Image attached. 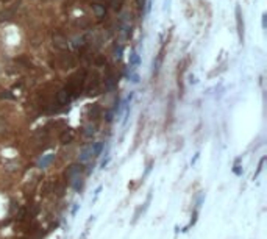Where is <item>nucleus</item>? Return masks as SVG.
Segmentation results:
<instances>
[{"instance_id": "nucleus-18", "label": "nucleus", "mask_w": 267, "mask_h": 239, "mask_svg": "<svg viewBox=\"0 0 267 239\" xmlns=\"http://www.w3.org/2000/svg\"><path fill=\"white\" fill-rule=\"evenodd\" d=\"M265 27H267V14L264 13V14H262V28H264V30H265Z\"/></svg>"}, {"instance_id": "nucleus-13", "label": "nucleus", "mask_w": 267, "mask_h": 239, "mask_svg": "<svg viewBox=\"0 0 267 239\" xmlns=\"http://www.w3.org/2000/svg\"><path fill=\"white\" fill-rule=\"evenodd\" d=\"M264 161H265V158H262L261 161H259V166H258V170H256V173H255V178L259 175V172H261V169H262V164H264Z\"/></svg>"}, {"instance_id": "nucleus-9", "label": "nucleus", "mask_w": 267, "mask_h": 239, "mask_svg": "<svg viewBox=\"0 0 267 239\" xmlns=\"http://www.w3.org/2000/svg\"><path fill=\"white\" fill-rule=\"evenodd\" d=\"M130 64L133 67H137L141 64V58H139V55H137L136 52H133L131 55H130Z\"/></svg>"}, {"instance_id": "nucleus-17", "label": "nucleus", "mask_w": 267, "mask_h": 239, "mask_svg": "<svg viewBox=\"0 0 267 239\" xmlns=\"http://www.w3.org/2000/svg\"><path fill=\"white\" fill-rule=\"evenodd\" d=\"M144 5H145V0H137V8L142 11L144 10Z\"/></svg>"}, {"instance_id": "nucleus-19", "label": "nucleus", "mask_w": 267, "mask_h": 239, "mask_svg": "<svg viewBox=\"0 0 267 239\" xmlns=\"http://www.w3.org/2000/svg\"><path fill=\"white\" fill-rule=\"evenodd\" d=\"M197 160H198V153H197V155H195V156H194V160H192V164H194V163H195V161H197Z\"/></svg>"}, {"instance_id": "nucleus-14", "label": "nucleus", "mask_w": 267, "mask_h": 239, "mask_svg": "<svg viewBox=\"0 0 267 239\" xmlns=\"http://www.w3.org/2000/svg\"><path fill=\"white\" fill-rule=\"evenodd\" d=\"M24 217H25V208H21V209H19V213H17V219L22 220Z\"/></svg>"}, {"instance_id": "nucleus-20", "label": "nucleus", "mask_w": 267, "mask_h": 239, "mask_svg": "<svg viewBox=\"0 0 267 239\" xmlns=\"http://www.w3.org/2000/svg\"><path fill=\"white\" fill-rule=\"evenodd\" d=\"M11 0H0V3H10Z\"/></svg>"}, {"instance_id": "nucleus-5", "label": "nucleus", "mask_w": 267, "mask_h": 239, "mask_svg": "<svg viewBox=\"0 0 267 239\" xmlns=\"http://www.w3.org/2000/svg\"><path fill=\"white\" fill-rule=\"evenodd\" d=\"M73 137H75V133H73L72 130H66V131L61 133L60 141H61V144H69V142L73 141Z\"/></svg>"}, {"instance_id": "nucleus-8", "label": "nucleus", "mask_w": 267, "mask_h": 239, "mask_svg": "<svg viewBox=\"0 0 267 239\" xmlns=\"http://www.w3.org/2000/svg\"><path fill=\"white\" fill-rule=\"evenodd\" d=\"M83 134L88 136V137L95 134V125L94 124H86L85 127H83Z\"/></svg>"}, {"instance_id": "nucleus-3", "label": "nucleus", "mask_w": 267, "mask_h": 239, "mask_svg": "<svg viewBox=\"0 0 267 239\" xmlns=\"http://www.w3.org/2000/svg\"><path fill=\"white\" fill-rule=\"evenodd\" d=\"M81 170H83V167L80 166V164H72V166H69L67 170H66V177L69 180H73L75 177H80Z\"/></svg>"}, {"instance_id": "nucleus-1", "label": "nucleus", "mask_w": 267, "mask_h": 239, "mask_svg": "<svg viewBox=\"0 0 267 239\" xmlns=\"http://www.w3.org/2000/svg\"><path fill=\"white\" fill-rule=\"evenodd\" d=\"M52 44L53 47H56L58 50H67L69 49V41L64 34L61 33H55L53 38H52Z\"/></svg>"}, {"instance_id": "nucleus-2", "label": "nucleus", "mask_w": 267, "mask_h": 239, "mask_svg": "<svg viewBox=\"0 0 267 239\" xmlns=\"http://www.w3.org/2000/svg\"><path fill=\"white\" fill-rule=\"evenodd\" d=\"M236 28H237V36H239V42L244 44V21H242V13H241V6H236Z\"/></svg>"}, {"instance_id": "nucleus-15", "label": "nucleus", "mask_w": 267, "mask_h": 239, "mask_svg": "<svg viewBox=\"0 0 267 239\" xmlns=\"http://www.w3.org/2000/svg\"><path fill=\"white\" fill-rule=\"evenodd\" d=\"M0 95H2L3 99H5V97H6V99H13V95L10 94V91H3V92H2V94H0Z\"/></svg>"}, {"instance_id": "nucleus-12", "label": "nucleus", "mask_w": 267, "mask_h": 239, "mask_svg": "<svg viewBox=\"0 0 267 239\" xmlns=\"http://www.w3.org/2000/svg\"><path fill=\"white\" fill-rule=\"evenodd\" d=\"M122 2H124V0H113V8H114L116 11H119L122 8Z\"/></svg>"}, {"instance_id": "nucleus-7", "label": "nucleus", "mask_w": 267, "mask_h": 239, "mask_svg": "<svg viewBox=\"0 0 267 239\" xmlns=\"http://www.w3.org/2000/svg\"><path fill=\"white\" fill-rule=\"evenodd\" d=\"M92 10H94V13H95V16L98 17V19H102V17H105L106 10H105V6H103V5H98V3H95V5H92Z\"/></svg>"}, {"instance_id": "nucleus-4", "label": "nucleus", "mask_w": 267, "mask_h": 239, "mask_svg": "<svg viewBox=\"0 0 267 239\" xmlns=\"http://www.w3.org/2000/svg\"><path fill=\"white\" fill-rule=\"evenodd\" d=\"M56 100H58V103H60V105H67V103H69V100H70L69 91H67V89H61V91H58Z\"/></svg>"}, {"instance_id": "nucleus-6", "label": "nucleus", "mask_w": 267, "mask_h": 239, "mask_svg": "<svg viewBox=\"0 0 267 239\" xmlns=\"http://www.w3.org/2000/svg\"><path fill=\"white\" fill-rule=\"evenodd\" d=\"M91 156H92V149H91V145L89 147H85V149L81 150V153H80V161L81 163H86Z\"/></svg>"}, {"instance_id": "nucleus-11", "label": "nucleus", "mask_w": 267, "mask_h": 239, "mask_svg": "<svg viewBox=\"0 0 267 239\" xmlns=\"http://www.w3.org/2000/svg\"><path fill=\"white\" fill-rule=\"evenodd\" d=\"M52 160H53V155H47V156H45V158H42V160H41L39 166H41V167H45V166H47V164L52 161Z\"/></svg>"}, {"instance_id": "nucleus-10", "label": "nucleus", "mask_w": 267, "mask_h": 239, "mask_svg": "<svg viewBox=\"0 0 267 239\" xmlns=\"http://www.w3.org/2000/svg\"><path fill=\"white\" fill-rule=\"evenodd\" d=\"M91 149H92V156H98L100 153H102L103 142H95L94 145H91Z\"/></svg>"}, {"instance_id": "nucleus-16", "label": "nucleus", "mask_w": 267, "mask_h": 239, "mask_svg": "<svg viewBox=\"0 0 267 239\" xmlns=\"http://www.w3.org/2000/svg\"><path fill=\"white\" fill-rule=\"evenodd\" d=\"M89 113H91V117H92V116L95 117V116L98 114V106H94V109H91V111H89Z\"/></svg>"}]
</instances>
